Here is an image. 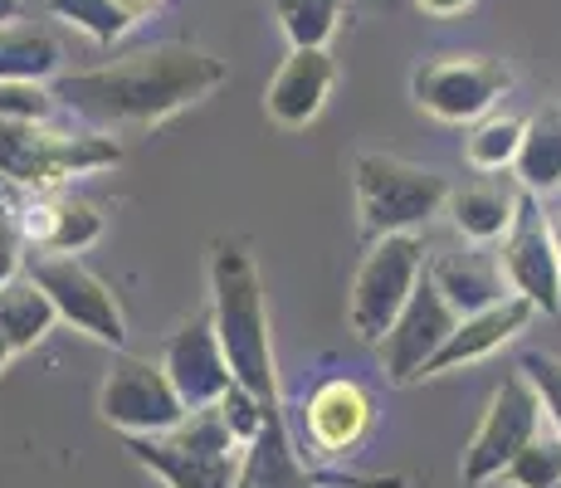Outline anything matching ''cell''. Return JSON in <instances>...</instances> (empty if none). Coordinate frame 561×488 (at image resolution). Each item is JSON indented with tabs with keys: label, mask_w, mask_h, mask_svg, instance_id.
I'll return each mask as SVG.
<instances>
[{
	"label": "cell",
	"mask_w": 561,
	"mask_h": 488,
	"mask_svg": "<svg viewBox=\"0 0 561 488\" xmlns=\"http://www.w3.org/2000/svg\"><path fill=\"white\" fill-rule=\"evenodd\" d=\"M99 410L107 425L123 430V435H167L191 416L181 390L171 386L167 366L142 362V356H117L103 382Z\"/></svg>",
	"instance_id": "obj_8"
},
{
	"label": "cell",
	"mask_w": 561,
	"mask_h": 488,
	"mask_svg": "<svg viewBox=\"0 0 561 488\" xmlns=\"http://www.w3.org/2000/svg\"><path fill=\"white\" fill-rule=\"evenodd\" d=\"M20 15V0H0V25H5V20H15Z\"/></svg>",
	"instance_id": "obj_34"
},
{
	"label": "cell",
	"mask_w": 561,
	"mask_h": 488,
	"mask_svg": "<svg viewBox=\"0 0 561 488\" xmlns=\"http://www.w3.org/2000/svg\"><path fill=\"white\" fill-rule=\"evenodd\" d=\"M10 356H15V347H10V338H5V328H0V372L10 366Z\"/></svg>",
	"instance_id": "obj_33"
},
{
	"label": "cell",
	"mask_w": 561,
	"mask_h": 488,
	"mask_svg": "<svg viewBox=\"0 0 561 488\" xmlns=\"http://www.w3.org/2000/svg\"><path fill=\"white\" fill-rule=\"evenodd\" d=\"M425 15H439V20H449V15H463V10L473 5V0H415Z\"/></svg>",
	"instance_id": "obj_31"
},
{
	"label": "cell",
	"mask_w": 561,
	"mask_h": 488,
	"mask_svg": "<svg viewBox=\"0 0 561 488\" xmlns=\"http://www.w3.org/2000/svg\"><path fill=\"white\" fill-rule=\"evenodd\" d=\"M513 488H557L561 484V435H537L503 474Z\"/></svg>",
	"instance_id": "obj_27"
},
{
	"label": "cell",
	"mask_w": 561,
	"mask_h": 488,
	"mask_svg": "<svg viewBox=\"0 0 561 488\" xmlns=\"http://www.w3.org/2000/svg\"><path fill=\"white\" fill-rule=\"evenodd\" d=\"M210 318H215V338L230 356L234 386H244L264 406H278L264 284H259L250 249L234 240H220L210 249Z\"/></svg>",
	"instance_id": "obj_2"
},
{
	"label": "cell",
	"mask_w": 561,
	"mask_h": 488,
	"mask_svg": "<svg viewBox=\"0 0 561 488\" xmlns=\"http://www.w3.org/2000/svg\"><path fill=\"white\" fill-rule=\"evenodd\" d=\"M220 83L225 64L215 54L191 45H157L89 73H64L54 83V98L83 123L117 133V127H152L210 89H220Z\"/></svg>",
	"instance_id": "obj_1"
},
{
	"label": "cell",
	"mask_w": 561,
	"mask_h": 488,
	"mask_svg": "<svg viewBox=\"0 0 561 488\" xmlns=\"http://www.w3.org/2000/svg\"><path fill=\"white\" fill-rule=\"evenodd\" d=\"M542 435V400H537L533 382L523 372L503 376V386L493 390L489 410H483L479 430H473L469 450H463V484L483 488L489 479H503L508 464Z\"/></svg>",
	"instance_id": "obj_7"
},
{
	"label": "cell",
	"mask_w": 561,
	"mask_h": 488,
	"mask_svg": "<svg viewBox=\"0 0 561 488\" xmlns=\"http://www.w3.org/2000/svg\"><path fill=\"white\" fill-rule=\"evenodd\" d=\"M366 430H371V396L357 382L332 376L308 396V435L318 450L347 454L362 444Z\"/></svg>",
	"instance_id": "obj_16"
},
{
	"label": "cell",
	"mask_w": 561,
	"mask_h": 488,
	"mask_svg": "<svg viewBox=\"0 0 561 488\" xmlns=\"http://www.w3.org/2000/svg\"><path fill=\"white\" fill-rule=\"evenodd\" d=\"M357 205L362 225L381 240V235H415L439 205L449 201V186L439 171H425L415 161L386 157V151H362L357 157Z\"/></svg>",
	"instance_id": "obj_5"
},
{
	"label": "cell",
	"mask_w": 561,
	"mask_h": 488,
	"mask_svg": "<svg viewBox=\"0 0 561 488\" xmlns=\"http://www.w3.org/2000/svg\"><path fill=\"white\" fill-rule=\"evenodd\" d=\"M523 137H527V123H517V117H489V123H479L469 133L463 157H469L473 171H503L517 161Z\"/></svg>",
	"instance_id": "obj_25"
},
{
	"label": "cell",
	"mask_w": 561,
	"mask_h": 488,
	"mask_svg": "<svg viewBox=\"0 0 561 488\" xmlns=\"http://www.w3.org/2000/svg\"><path fill=\"white\" fill-rule=\"evenodd\" d=\"M127 454L167 488H234L244 444L230 435L220 406H205L167 435H127Z\"/></svg>",
	"instance_id": "obj_3"
},
{
	"label": "cell",
	"mask_w": 561,
	"mask_h": 488,
	"mask_svg": "<svg viewBox=\"0 0 561 488\" xmlns=\"http://www.w3.org/2000/svg\"><path fill=\"white\" fill-rule=\"evenodd\" d=\"M54 107H59V98H54V89H45V83H0V117L5 123H49Z\"/></svg>",
	"instance_id": "obj_28"
},
{
	"label": "cell",
	"mask_w": 561,
	"mask_h": 488,
	"mask_svg": "<svg viewBox=\"0 0 561 488\" xmlns=\"http://www.w3.org/2000/svg\"><path fill=\"white\" fill-rule=\"evenodd\" d=\"M420 279H425V245L415 235H381L366 249L347 303V318L362 342H381L391 332Z\"/></svg>",
	"instance_id": "obj_6"
},
{
	"label": "cell",
	"mask_w": 561,
	"mask_h": 488,
	"mask_svg": "<svg viewBox=\"0 0 561 488\" xmlns=\"http://www.w3.org/2000/svg\"><path fill=\"white\" fill-rule=\"evenodd\" d=\"M25 279H35V284L49 293L59 322H73L79 332H89L93 342H107V347H123L127 342V322H123V308H117L113 288H107L89 264H79L73 254H39V259H30V274Z\"/></svg>",
	"instance_id": "obj_10"
},
{
	"label": "cell",
	"mask_w": 561,
	"mask_h": 488,
	"mask_svg": "<svg viewBox=\"0 0 561 488\" xmlns=\"http://www.w3.org/2000/svg\"><path fill=\"white\" fill-rule=\"evenodd\" d=\"M332 79H337V69H332L328 49H294L264 93L268 117L284 127H308L328 103Z\"/></svg>",
	"instance_id": "obj_15"
},
{
	"label": "cell",
	"mask_w": 561,
	"mask_h": 488,
	"mask_svg": "<svg viewBox=\"0 0 561 488\" xmlns=\"http://www.w3.org/2000/svg\"><path fill=\"white\" fill-rule=\"evenodd\" d=\"M123 161V147L103 133H45L35 123H5L0 117V177L15 186L49 195L69 177L103 171Z\"/></svg>",
	"instance_id": "obj_4"
},
{
	"label": "cell",
	"mask_w": 561,
	"mask_h": 488,
	"mask_svg": "<svg viewBox=\"0 0 561 488\" xmlns=\"http://www.w3.org/2000/svg\"><path fill=\"white\" fill-rule=\"evenodd\" d=\"M54 322H59V313H54L49 293L39 288L35 279H15V284L0 288V328H5L10 347H15V356L45 342Z\"/></svg>",
	"instance_id": "obj_22"
},
{
	"label": "cell",
	"mask_w": 561,
	"mask_h": 488,
	"mask_svg": "<svg viewBox=\"0 0 561 488\" xmlns=\"http://www.w3.org/2000/svg\"><path fill=\"white\" fill-rule=\"evenodd\" d=\"M517 372L533 382L537 400H542V410H547V420H552L557 435H561V356H552V352H527L523 362H517Z\"/></svg>",
	"instance_id": "obj_29"
},
{
	"label": "cell",
	"mask_w": 561,
	"mask_h": 488,
	"mask_svg": "<svg viewBox=\"0 0 561 488\" xmlns=\"http://www.w3.org/2000/svg\"><path fill=\"white\" fill-rule=\"evenodd\" d=\"M20 235H30L49 254H79L103 235V215L73 195H35L20 205Z\"/></svg>",
	"instance_id": "obj_17"
},
{
	"label": "cell",
	"mask_w": 561,
	"mask_h": 488,
	"mask_svg": "<svg viewBox=\"0 0 561 488\" xmlns=\"http://www.w3.org/2000/svg\"><path fill=\"white\" fill-rule=\"evenodd\" d=\"M513 171L527 195L561 191V107H547V113H537L527 123V137H523Z\"/></svg>",
	"instance_id": "obj_21"
},
{
	"label": "cell",
	"mask_w": 561,
	"mask_h": 488,
	"mask_svg": "<svg viewBox=\"0 0 561 488\" xmlns=\"http://www.w3.org/2000/svg\"><path fill=\"white\" fill-rule=\"evenodd\" d=\"M430 279L439 284L449 303L459 308V318H469V313H483L493 308V303L513 298L508 293V274H503V264H493L489 254H449L439 259L435 269H430Z\"/></svg>",
	"instance_id": "obj_19"
},
{
	"label": "cell",
	"mask_w": 561,
	"mask_h": 488,
	"mask_svg": "<svg viewBox=\"0 0 561 488\" xmlns=\"http://www.w3.org/2000/svg\"><path fill=\"white\" fill-rule=\"evenodd\" d=\"M513 89V69L483 54H449L410 79V98L439 123H473Z\"/></svg>",
	"instance_id": "obj_9"
},
{
	"label": "cell",
	"mask_w": 561,
	"mask_h": 488,
	"mask_svg": "<svg viewBox=\"0 0 561 488\" xmlns=\"http://www.w3.org/2000/svg\"><path fill=\"white\" fill-rule=\"evenodd\" d=\"M459 328V308L439 293V284L430 279V269H425V279L415 284V293H410V303L401 308V318L391 322V332H386L381 342V366H386V376L391 382H415V376H425V366L439 356V347L449 342V332Z\"/></svg>",
	"instance_id": "obj_11"
},
{
	"label": "cell",
	"mask_w": 561,
	"mask_h": 488,
	"mask_svg": "<svg viewBox=\"0 0 561 488\" xmlns=\"http://www.w3.org/2000/svg\"><path fill=\"white\" fill-rule=\"evenodd\" d=\"M117 5H123V10H127V15H133V20H137V15H147V10H157V5H161V0H117Z\"/></svg>",
	"instance_id": "obj_32"
},
{
	"label": "cell",
	"mask_w": 561,
	"mask_h": 488,
	"mask_svg": "<svg viewBox=\"0 0 561 488\" xmlns=\"http://www.w3.org/2000/svg\"><path fill=\"white\" fill-rule=\"evenodd\" d=\"M547 225H552V245H557V264H561V215H552Z\"/></svg>",
	"instance_id": "obj_35"
},
{
	"label": "cell",
	"mask_w": 561,
	"mask_h": 488,
	"mask_svg": "<svg viewBox=\"0 0 561 488\" xmlns=\"http://www.w3.org/2000/svg\"><path fill=\"white\" fill-rule=\"evenodd\" d=\"M49 10L59 20H69V25H79L83 35L99 39V45L127 35V25H133V15H127L117 0H49Z\"/></svg>",
	"instance_id": "obj_26"
},
{
	"label": "cell",
	"mask_w": 561,
	"mask_h": 488,
	"mask_svg": "<svg viewBox=\"0 0 561 488\" xmlns=\"http://www.w3.org/2000/svg\"><path fill=\"white\" fill-rule=\"evenodd\" d=\"M59 69V45L45 30H10L0 25V83H45Z\"/></svg>",
	"instance_id": "obj_23"
},
{
	"label": "cell",
	"mask_w": 561,
	"mask_h": 488,
	"mask_svg": "<svg viewBox=\"0 0 561 488\" xmlns=\"http://www.w3.org/2000/svg\"><path fill=\"white\" fill-rule=\"evenodd\" d=\"M234 488H308L304 464H298L294 450H288V430H284L278 406H268L264 430H259V440L244 450Z\"/></svg>",
	"instance_id": "obj_20"
},
{
	"label": "cell",
	"mask_w": 561,
	"mask_h": 488,
	"mask_svg": "<svg viewBox=\"0 0 561 488\" xmlns=\"http://www.w3.org/2000/svg\"><path fill=\"white\" fill-rule=\"evenodd\" d=\"M274 15L294 49H322L337 30L342 0H274Z\"/></svg>",
	"instance_id": "obj_24"
},
{
	"label": "cell",
	"mask_w": 561,
	"mask_h": 488,
	"mask_svg": "<svg viewBox=\"0 0 561 488\" xmlns=\"http://www.w3.org/2000/svg\"><path fill=\"white\" fill-rule=\"evenodd\" d=\"M557 488H561V484H557Z\"/></svg>",
	"instance_id": "obj_36"
},
{
	"label": "cell",
	"mask_w": 561,
	"mask_h": 488,
	"mask_svg": "<svg viewBox=\"0 0 561 488\" xmlns=\"http://www.w3.org/2000/svg\"><path fill=\"white\" fill-rule=\"evenodd\" d=\"M20 279V225L0 215V288Z\"/></svg>",
	"instance_id": "obj_30"
},
{
	"label": "cell",
	"mask_w": 561,
	"mask_h": 488,
	"mask_svg": "<svg viewBox=\"0 0 561 488\" xmlns=\"http://www.w3.org/2000/svg\"><path fill=\"white\" fill-rule=\"evenodd\" d=\"M161 366H167L171 386L181 390L186 410L220 406V400L234 390L230 356H225L220 338H215V318H210V313H201V318L181 322V328L171 332L167 347H161Z\"/></svg>",
	"instance_id": "obj_12"
},
{
	"label": "cell",
	"mask_w": 561,
	"mask_h": 488,
	"mask_svg": "<svg viewBox=\"0 0 561 488\" xmlns=\"http://www.w3.org/2000/svg\"><path fill=\"white\" fill-rule=\"evenodd\" d=\"M449 220L463 240L473 245H493V240H508L517 211H523V195L503 181H469V186L449 191Z\"/></svg>",
	"instance_id": "obj_18"
},
{
	"label": "cell",
	"mask_w": 561,
	"mask_h": 488,
	"mask_svg": "<svg viewBox=\"0 0 561 488\" xmlns=\"http://www.w3.org/2000/svg\"><path fill=\"white\" fill-rule=\"evenodd\" d=\"M503 274L517 298H527L537 313H561V264L552 245V225L537 215V205L523 195L513 235L503 240Z\"/></svg>",
	"instance_id": "obj_13"
},
{
	"label": "cell",
	"mask_w": 561,
	"mask_h": 488,
	"mask_svg": "<svg viewBox=\"0 0 561 488\" xmlns=\"http://www.w3.org/2000/svg\"><path fill=\"white\" fill-rule=\"evenodd\" d=\"M533 318H537V308L527 298H517V293L503 303H493V308H483V313H469V318H459V328L449 332V342L439 347L435 362L425 366V376H445V372H459V366H469V362H483V356L499 352L503 342H513Z\"/></svg>",
	"instance_id": "obj_14"
}]
</instances>
